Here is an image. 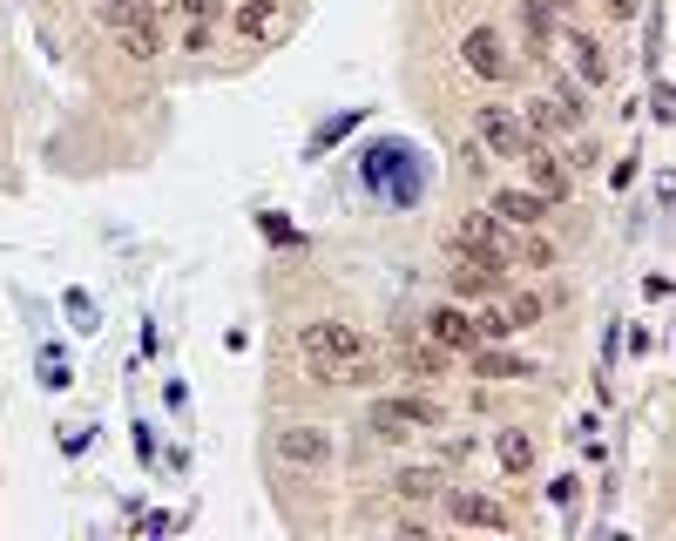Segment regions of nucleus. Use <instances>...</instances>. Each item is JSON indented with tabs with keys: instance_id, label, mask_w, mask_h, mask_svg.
I'll use <instances>...</instances> for the list:
<instances>
[{
	"instance_id": "nucleus-7",
	"label": "nucleus",
	"mask_w": 676,
	"mask_h": 541,
	"mask_svg": "<svg viewBox=\"0 0 676 541\" xmlns=\"http://www.w3.org/2000/svg\"><path fill=\"white\" fill-rule=\"evenodd\" d=\"M460 61L481 74V82H514V55H507V42L494 27H473L467 42H460Z\"/></svg>"
},
{
	"instance_id": "nucleus-27",
	"label": "nucleus",
	"mask_w": 676,
	"mask_h": 541,
	"mask_svg": "<svg viewBox=\"0 0 676 541\" xmlns=\"http://www.w3.org/2000/svg\"><path fill=\"white\" fill-rule=\"evenodd\" d=\"M507 319H514V332L535 325V319H541V298H535V291H514V298H507Z\"/></svg>"
},
{
	"instance_id": "nucleus-25",
	"label": "nucleus",
	"mask_w": 676,
	"mask_h": 541,
	"mask_svg": "<svg viewBox=\"0 0 676 541\" xmlns=\"http://www.w3.org/2000/svg\"><path fill=\"white\" fill-rule=\"evenodd\" d=\"M42 385H48V393H61V385H75V372L61 366V345H42Z\"/></svg>"
},
{
	"instance_id": "nucleus-19",
	"label": "nucleus",
	"mask_w": 676,
	"mask_h": 541,
	"mask_svg": "<svg viewBox=\"0 0 676 541\" xmlns=\"http://www.w3.org/2000/svg\"><path fill=\"white\" fill-rule=\"evenodd\" d=\"M494 453H501V468H507V474H528V468H535V440H528L522 427H507V434L494 440Z\"/></svg>"
},
{
	"instance_id": "nucleus-15",
	"label": "nucleus",
	"mask_w": 676,
	"mask_h": 541,
	"mask_svg": "<svg viewBox=\"0 0 676 541\" xmlns=\"http://www.w3.org/2000/svg\"><path fill=\"white\" fill-rule=\"evenodd\" d=\"M237 34H244V42L285 34V8H277V0H244V8H237Z\"/></svg>"
},
{
	"instance_id": "nucleus-24",
	"label": "nucleus",
	"mask_w": 676,
	"mask_h": 541,
	"mask_svg": "<svg viewBox=\"0 0 676 541\" xmlns=\"http://www.w3.org/2000/svg\"><path fill=\"white\" fill-rule=\"evenodd\" d=\"M115 34H123L129 61H149V55H156V27H149V21H129V27H115Z\"/></svg>"
},
{
	"instance_id": "nucleus-32",
	"label": "nucleus",
	"mask_w": 676,
	"mask_h": 541,
	"mask_svg": "<svg viewBox=\"0 0 676 541\" xmlns=\"http://www.w3.org/2000/svg\"><path fill=\"white\" fill-rule=\"evenodd\" d=\"M603 8H609L616 21H629V14H635V0H603Z\"/></svg>"
},
{
	"instance_id": "nucleus-29",
	"label": "nucleus",
	"mask_w": 676,
	"mask_h": 541,
	"mask_svg": "<svg viewBox=\"0 0 676 541\" xmlns=\"http://www.w3.org/2000/svg\"><path fill=\"white\" fill-rule=\"evenodd\" d=\"M176 8H183L190 21H204V27H210V21L224 14V0H176Z\"/></svg>"
},
{
	"instance_id": "nucleus-28",
	"label": "nucleus",
	"mask_w": 676,
	"mask_h": 541,
	"mask_svg": "<svg viewBox=\"0 0 676 541\" xmlns=\"http://www.w3.org/2000/svg\"><path fill=\"white\" fill-rule=\"evenodd\" d=\"M89 440H95L89 419H68V427H61V453H89Z\"/></svg>"
},
{
	"instance_id": "nucleus-23",
	"label": "nucleus",
	"mask_w": 676,
	"mask_h": 541,
	"mask_svg": "<svg viewBox=\"0 0 676 541\" xmlns=\"http://www.w3.org/2000/svg\"><path fill=\"white\" fill-rule=\"evenodd\" d=\"M522 27H528V42H548V34H554V8H548V0H522Z\"/></svg>"
},
{
	"instance_id": "nucleus-13",
	"label": "nucleus",
	"mask_w": 676,
	"mask_h": 541,
	"mask_svg": "<svg viewBox=\"0 0 676 541\" xmlns=\"http://www.w3.org/2000/svg\"><path fill=\"white\" fill-rule=\"evenodd\" d=\"M311 379L318 385H373L379 366H373V353H359V359H311Z\"/></svg>"
},
{
	"instance_id": "nucleus-22",
	"label": "nucleus",
	"mask_w": 676,
	"mask_h": 541,
	"mask_svg": "<svg viewBox=\"0 0 676 541\" xmlns=\"http://www.w3.org/2000/svg\"><path fill=\"white\" fill-rule=\"evenodd\" d=\"M352 129H359V108H345V115H332V123H325V129L311 136V157H325V149H332L339 136H352Z\"/></svg>"
},
{
	"instance_id": "nucleus-12",
	"label": "nucleus",
	"mask_w": 676,
	"mask_h": 541,
	"mask_svg": "<svg viewBox=\"0 0 676 541\" xmlns=\"http://www.w3.org/2000/svg\"><path fill=\"white\" fill-rule=\"evenodd\" d=\"M548 210H554V204H548V197H535V189H501V197H494V217H501V223H514V230H535Z\"/></svg>"
},
{
	"instance_id": "nucleus-20",
	"label": "nucleus",
	"mask_w": 676,
	"mask_h": 541,
	"mask_svg": "<svg viewBox=\"0 0 676 541\" xmlns=\"http://www.w3.org/2000/svg\"><path fill=\"white\" fill-rule=\"evenodd\" d=\"M514 264H528V270H548V264H554V244L541 238V230H522V238H514Z\"/></svg>"
},
{
	"instance_id": "nucleus-8",
	"label": "nucleus",
	"mask_w": 676,
	"mask_h": 541,
	"mask_svg": "<svg viewBox=\"0 0 676 541\" xmlns=\"http://www.w3.org/2000/svg\"><path fill=\"white\" fill-rule=\"evenodd\" d=\"M426 332H433V345H447V353H473V345H481V325H473L460 304H433Z\"/></svg>"
},
{
	"instance_id": "nucleus-11",
	"label": "nucleus",
	"mask_w": 676,
	"mask_h": 541,
	"mask_svg": "<svg viewBox=\"0 0 676 541\" xmlns=\"http://www.w3.org/2000/svg\"><path fill=\"white\" fill-rule=\"evenodd\" d=\"M440 494H447L454 521H467V528H507V508H501V500H488V494H467V487H440Z\"/></svg>"
},
{
	"instance_id": "nucleus-10",
	"label": "nucleus",
	"mask_w": 676,
	"mask_h": 541,
	"mask_svg": "<svg viewBox=\"0 0 676 541\" xmlns=\"http://www.w3.org/2000/svg\"><path fill=\"white\" fill-rule=\"evenodd\" d=\"M277 453H285L291 468H325V460H332V434L325 427H285V434H277Z\"/></svg>"
},
{
	"instance_id": "nucleus-21",
	"label": "nucleus",
	"mask_w": 676,
	"mask_h": 541,
	"mask_svg": "<svg viewBox=\"0 0 676 541\" xmlns=\"http://www.w3.org/2000/svg\"><path fill=\"white\" fill-rule=\"evenodd\" d=\"M68 319H75V332H82V338H95V332H102V312H95V298H89V291H68Z\"/></svg>"
},
{
	"instance_id": "nucleus-2",
	"label": "nucleus",
	"mask_w": 676,
	"mask_h": 541,
	"mask_svg": "<svg viewBox=\"0 0 676 541\" xmlns=\"http://www.w3.org/2000/svg\"><path fill=\"white\" fill-rule=\"evenodd\" d=\"M440 400L433 393H392V400H373V434L379 440H413V434H440Z\"/></svg>"
},
{
	"instance_id": "nucleus-6",
	"label": "nucleus",
	"mask_w": 676,
	"mask_h": 541,
	"mask_svg": "<svg viewBox=\"0 0 676 541\" xmlns=\"http://www.w3.org/2000/svg\"><path fill=\"white\" fill-rule=\"evenodd\" d=\"M298 353H305V359H359V353H373V345L352 332V325L325 319V325H298Z\"/></svg>"
},
{
	"instance_id": "nucleus-30",
	"label": "nucleus",
	"mask_w": 676,
	"mask_h": 541,
	"mask_svg": "<svg viewBox=\"0 0 676 541\" xmlns=\"http://www.w3.org/2000/svg\"><path fill=\"white\" fill-rule=\"evenodd\" d=\"M264 238H277V244H291V223L277 217V210H264Z\"/></svg>"
},
{
	"instance_id": "nucleus-14",
	"label": "nucleus",
	"mask_w": 676,
	"mask_h": 541,
	"mask_svg": "<svg viewBox=\"0 0 676 541\" xmlns=\"http://www.w3.org/2000/svg\"><path fill=\"white\" fill-rule=\"evenodd\" d=\"M447 366H454V353H447V345H433V338H413L406 353H400L406 379H447Z\"/></svg>"
},
{
	"instance_id": "nucleus-5",
	"label": "nucleus",
	"mask_w": 676,
	"mask_h": 541,
	"mask_svg": "<svg viewBox=\"0 0 676 541\" xmlns=\"http://www.w3.org/2000/svg\"><path fill=\"white\" fill-rule=\"evenodd\" d=\"M522 163H528V189H535V197H548V204H569V189H575V170H569V157H554L548 142H528V149H522Z\"/></svg>"
},
{
	"instance_id": "nucleus-31",
	"label": "nucleus",
	"mask_w": 676,
	"mask_h": 541,
	"mask_svg": "<svg viewBox=\"0 0 676 541\" xmlns=\"http://www.w3.org/2000/svg\"><path fill=\"white\" fill-rule=\"evenodd\" d=\"M548 494H554V500H562V508H569V500H575V494H582V481H575V474H562V481H554V487H548Z\"/></svg>"
},
{
	"instance_id": "nucleus-3",
	"label": "nucleus",
	"mask_w": 676,
	"mask_h": 541,
	"mask_svg": "<svg viewBox=\"0 0 676 541\" xmlns=\"http://www.w3.org/2000/svg\"><path fill=\"white\" fill-rule=\"evenodd\" d=\"M507 270H514V264H507L501 251H488V244H467V238H454V298H494Z\"/></svg>"
},
{
	"instance_id": "nucleus-18",
	"label": "nucleus",
	"mask_w": 676,
	"mask_h": 541,
	"mask_svg": "<svg viewBox=\"0 0 676 541\" xmlns=\"http://www.w3.org/2000/svg\"><path fill=\"white\" fill-rule=\"evenodd\" d=\"M514 115H522V129H528V136H562V129H569V115L554 108V95H535L528 108H514Z\"/></svg>"
},
{
	"instance_id": "nucleus-9",
	"label": "nucleus",
	"mask_w": 676,
	"mask_h": 541,
	"mask_svg": "<svg viewBox=\"0 0 676 541\" xmlns=\"http://www.w3.org/2000/svg\"><path fill=\"white\" fill-rule=\"evenodd\" d=\"M562 48H569V68L582 74V89H603V82H609V55H603V42H595V34L569 27V34H562Z\"/></svg>"
},
{
	"instance_id": "nucleus-17",
	"label": "nucleus",
	"mask_w": 676,
	"mask_h": 541,
	"mask_svg": "<svg viewBox=\"0 0 676 541\" xmlns=\"http://www.w3.org/2000/svg\"><path fill=\"white\" fill-rule=\"evenodd\" d=\"M440 487H447L440 468H400V474H392V494H400V500H420V508H426Z\"/></svg>"
},
{
	"instance_id": "nucleus-4",
	"label": "nucleus",
	"mask_w": 676,
	"mask_h": 541,
	"mask_svg": "<svg viewBox=\"0 0 676 541\" xmlns=\"http://www.w3.org/2000/svg\"><path fill=\"white\" fill-rule=\"evenodd\" d=\"M473 136H481V142L494 149L501 163H522V149L535 142V136L522 129V115H514L507 102H488V108H473Z\"/></svg>"
},
{
	"instance_id": "nucleus-1",
	"label": "nucleus",
	"mask_w": 676,
	"mask_h": 541,
	"mask_svg": "<svg viewBox=\"0 0 676 541\" xmlns=\"http://www.w3.org/2000/svg\"><path fill=\"white\" fill-rule=\"evenodd\" d=\"M359 176H366V197H379V204H420L426 197V157L413 142H400V136H386V142H373L366 157H359Z\"/></svg>"
},
{
	"instance_id": "nucleus-26",
	"label": "nucleus",
	"mask_w": 676,
	"mask_h": 541,
	"mask_svg": "<svg viewBox=\"0 0 676 541\" xmlns=\"http://www.w3.org/2000/svg\"><path fill=\"white\" fill-rule=\"evenodd\" d=\"M554 108H562L569 123H588V95H582V82H562V89H554Z\"/></svg>"
},
{
	"instance_id": "nucleus-16",
	"label": "nucleus",
	"mask_w": 676,
	"mask_h": 541,
	"mask_svg": "<svg viewBox=\"0 0 676 541\" xmlns=\"http://www.w3.org/2000/svg\"><path fill=\"white\" fill-rule=\"evenodd\" d=\"M473 379H535V366L528 359H514V353H501V345H473Z\"/></svg>"
}]
</instances>
